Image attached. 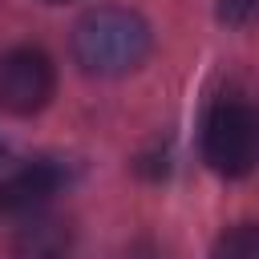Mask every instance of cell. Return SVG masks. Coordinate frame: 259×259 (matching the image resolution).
<instances>
[{"mask_svg": "<svg viewBox=\"0 0 259 259\" xmlns=\"http://www.w3.org/2000/svg\"><path fill=\"white\" fill-rule=\"evenodd\" d=\"M150 24L130 8H93L73 28V61L89 77H121L150 57Z\"/></svg>", "mask_w": 259, "mask_h": 259, "instance_id": "6da1fadb", "label": "cell"}, {"mask_svg": "<svg viewBox=\"0 0 259 259\" xmlns=\"http://www.w3.org/2000/svg\"><path fill=\"white\" fill-rule=\"evenodd\" d=\"M202 158L214 174L227 178L259 170V101L219 97L202 125Z\"/></svg>", "mask_w": 259, "mask_h": 259, "instance_id": "7a4b0ae2", "label": "cell"}, {"mask_svg": "<svg viewBox=\"0 0 259 259\" xmlns=\"http://www.w3.org/2000/svg\"><path fill=\"white\" fill-rule=\"evenodd\" d=\"M53 85H57V73L40 49L20 45V49L0 53V109L4 113L28 117L45 109L53 97Z\"/></svg>", "mask_w": 259, "mask_h": 259, "instance_id": "3957f363", "label": "cell"}, {"mask_svg": "<svg viewBox=\"0 0 259 259\" xmlns=\"http://www.w3.org/2000/svg\"><path fill=\"white\" fill-rule=\"evenodd\" d=\"M61 166L53 162H28L12 174L0 178V214L8 219H28V214H40L45 202L61 190Z\"/></svg>", "mask_w": 259, "mask_h": 259, "instance_id": "277c9868", "label": "cell"}, {"mask_svg": "<svg viewBox=\"0 0 259 259\" xmlns=\"http://www.w3.org/2000/svg\"><path fill=\"white\" fill-rule=\"evenodd\" d=\"M8 251H12V259H69L73 255V231L65 219L28 214V219H20Z\"/></svg>", "mask_w": 259, "mask_h": 259, "instance_id": "5b68a950", "label": "cell"}, {"mask_svg": "<svg viewBox=\"0 0 259 259\" xmlns=\"http://www.w3.org/2000/svg\"><path fill=\"white\" fill-rule=\"evenodd\" d=\"M210 259H259V223H235L219 235Z\"/></svg>", "mask_w": 259, "mask_h": 259, "instance_id": "8992f818", "label": "cell"}, {"mask_svg": "<svg viewBox=\"0 0 259 259\" xmlns=\"http://www.w3.org/2000/svg\"><path fill=\"white\" fill-rule=\"evenodd\" d=\"M121 259H162V251H158V247H150V243H138V247H130Z\"/></svg>", "mask_w": 259, "mask_h": 259, "instance_id": "52a82bcc", "label": "cell"}, {"mask_svg": "<svg viewBox=\"0 0 259 259\" xmlns=\"http://www.w3.org/2000/svg\"><path fill=\"white\" fill-rule=\"evenodd\" d=\"M0 162H4V146H0Z\"/></svg>", "mask_w": 259, "mask_h": 259, "instance_id": "ba28073f", "label": "cell"}, {"mask_svg": "<svg viewBox=\"0 0 259 259\" xmlns=\"http://www.w3.org/2000/svg\"><path fill=\"white\" fill-rule=\"evenodd\" d=\"M45 4H61V0H45Z\"/></svg>", "mask_w": 259, "mask_h": 259, "instance_id": "9c48e42d", "label": "cell"}]
</instances>
